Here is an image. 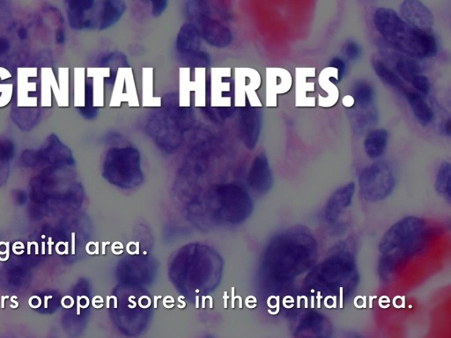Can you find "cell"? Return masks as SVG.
<instances>
[{
	"label": "cell",
	"mask_w": 451,
	"mask_h": 338,
	"mask_svg": "<svg viewBox=\"0 0 451 338\" xmlns=\"http://www.w3.org/2000/svg\"><path fill=\"white\" fill-rule=\"evenodd\" d=\"M113 325L126 337L144 333L153 315V301L146 288L119 284L109 299Z\"/></svg>",
	"instance_id": "obj_7"
},
{
	"label": "cell",
	"mask_w": 451,
	"mask_h": 338,
	"mask_svg": "<svg viewBox=\"0 0 451 338\" xmlns=\"http://www.w3.org/2000/svg\"><path fill=\"white\" fill-rule=\"evenodd\" d=\"M253 208L251 195L244 187L221 183L193 197L186 213L189 222L205 232L222 225H240L249 218Z\"/></svg>",
	"instance_id": "obj_3"
},
{
	"label": "cell",
	"mask_w": 451,
	"mask_h": 338,
	"mask_svg": "<svg viewBox=\"0 0 451 338\" xmlns=\"http://www.w3.org/2000/svg\"><path fill=\"white\" fill-rule=\"evenodd\" d=\"M374 23L384 41L407 57L428 58L435 56L438 51V43L430 31L412 27L394 10L379 9L374 17Z\"/></svg>",
	"instance_id": "obj_6"
},
{
	"label": "cell",
	"mask_w": 451,
	"mask_h": 338,
	"mask_svg": "<svg viewBox=\"0 0 451 338\" xmlns=\"http://www.w3.org/2000/svg\"><path fill=\"white\" fill-rule=\"evenodd\" d=\"M412 84L421 94L427 95L429 91H430V82H429L427 77L423 75L417 76L416 78L413 80Z\"/></svg>",
	"instance_id": "obj_30"
},
{
	"label": "cell",
	"mask_w": 451,
	"mask_h": 338,
	"mask_svg": "<svg viewBox=\"0 0 451 338\" xmlns=\"http://www.w3.org/2000/svg\"><path fill=\"white\" fill-rule=\"evenodd\" d=\"M101 64L102 65H117L121 66V67H124V66H129V65H128L126 55L120 53H113L109 54L108 56L104 57V60H102Z\"/></svg>",
	"instance_id": "obj_29"
},
{
	"label": "cell",
	"mask_w": 451,
	"mask_h": 338,
	"mask_svg": "<svg viewBox=\"0 0 451 338\" xmlns=\"http://www.w3.org/2000/svg\"><path fill=\"white\" fill-rule=\"evenodd\" d=\"M292 332L295 338H332L333 327L324 314L315 310L297 312L293 319Z\"/></svg>",
	"instance_id": "obj_12"
},
{
	"label": "cell",
	"mask_w": 451,
	"mask_h": 338,
	"mask_svg": "<svg viewBox=\"0 0 451 338\" xmlns=\"http://www.w3.org/2000/svg\"><path fill=\"white\" fill-rule=\"evenodd\" d=\"M102 176L117 188H138L145 179L141 168V152L131 146L109 149L104 158Z\"/></svg>",
	"instance_id": "obj_8"
},
{
	"label": "cell",
	"mask_w": 451,
	"mask_h": 338,
	"mask_svg": "<svg viewBox=\"0 0 451 338\" xmlns=\"http://www.w3.org/2000/svg\"><path fill=\"white\" fill-rule=\"evenodd\" d=\"M402 19L412 27L423 31H430L435 23L430 10L419 0H406L401 6Z\"/></svg>",
	"instance_id": "obj_17"
},
{
	"label": "cell",
	"mask_w": 451,
	"mask_h": 338,
	"mask_svg": "<svg viewBox=\"0 0 451 338\" xmlns=\"http://www.w3.org/2000/svg\"><path fill=\"white\" fill-rule=\"evenodd\" d=\"M344 53L350 60H357L362 55L361 47L357 43L348 42L344 45Z\"/></svg>",
	"instance_id": "obj_31"
},
{
	"label": "cell",
	"mask_w": 451,
	"mask_h": 338,
	"mask_svg": "<svg viewBox=\"0 0 451 338\" xmlns=\"http://www.w3.org/2000/svg\"><path fill=\"white\" fill-rule=\"evenodd\" d=\"M373 66L376 75L379 76L384 83H386L388 86L395 88V89L401 92V93L404 94L408 91L406 89L402 80L399 78L393 71H391L387 65H385L382 61L376 60L374 62Z\"/></svg>",
	"instance_id": "obj_22"
},
{
	"label": "cell",
	"mask_w": 451,
	"mask_h": 338,
	"mask_svg": "<svg viewBox=\"0 0 451 338\" xmlns=\"http://www.w3.org/2000/svg\"><path fill=\"white\" fill-rule=\"evenodd\" d=\"M205 338H214V337H212V336H207V337H205Z\"/></svg>",
	"instance_id": "obj_42"
},
{
	"label": "cell",
	"mask_w": 451,
	"mask_h": 338,
	"mask_svg": "<svg viewBox=\"0 0 451 338\" xmlns=\"http://www.w3.org/2000/svg\"><path fill=\"white\" fill-rule=\"evenodd\" d=\"M9 42L0 39V53H6V51L9 50Z\"/></svg>",
	"instance_id": "obj_34"
},
{
	"label": "cell",
	"mask_w": 451,
	"mask_h": 338,
	"mask_svg": "<svg viewBox=\"0 0 451 338\" xmlns=\"http://www.w3.org/2000/svg\"><path fill=\"white\" fill-rule=\"evenodd\" d=\"M18 35H19L20 38L24 39L27 38V31H26V29L23 28H21L19 33H18Z\"/></svg>",
	"instance_id": "obj_37"
},
{
	"label": "cell",
	"mask_w": 451,
	"mask_h": 338,
	"mask_svg": "<svg viewBox=\"0 0 451 338\" xmlns=\"http://www.w3.org/2000/svg\"><path fill=\"white\" fill-rule=\"evenodd\" d=\"M58 41L61 43H63L65 41V33L63 31H58Z\"/></svg>",
	"instance_id": "obj_36"
},
{
	"label": "cell",
	"mask_w": 451,
	"mask_h": 338,
	"mask_svg": "<svg viewBox=\"0 0 451 338\" xmlns=\"http://www.w3.org/2000/svg\"><path fill=\"white\" fill-rule=\"evenodd\" d=\"M207 119L216 124H222L227 117L232 116L233 111L227 108H214V107H205L202 109Z\"/></svg>",
	"instance_id": "obj_28"
},
{
	"label": "cell",
	"mask_w": 451,
	"mask_h": 338,
	"mask_svg": "<svg viewBox=\"0 0 451 338\" xmlns=\"http://www.w3.org/2000/svg\"><path fill=\"white\" fill-rule=\"evenodd\" d=\"M355 189L357 186L354 182L347 183V185L337 190L329 198L324 211V218L329 225L338 222L340 216L350 207L354 200Z\"/></svg>",
	"instance_id": "obj_16"
},
{
	"label": "cell",
	"mask_w": 451,
	"mask_h": 338,
	"mask_svg": "<svg viewBox=\"0 0 451 338\" xmlns=\"http://www.w3.org/2000/svg\"><path fill=\"white\" fill-rule=\"evenodd\" d=\"M355 245L353 241L340 242L332 253L307 273L304 289L327 303L347 299L360 283Z\"/></svg>",
	"instance_id": "obj_4"
},
{
	"label": "cell",
	"mask_w": 451,
	"mask_h": 338,
	"mask_svg": "<svg viewBox=\"0 0 451 338\" xmlns=\"http://www.w3.org/2000/svg\"><path fill=\"white\" fill-rule=\"evenodd\" d=\"M435 190L439 194L451 200V167L449 163H443L439 168L435 179Z\"/></svg>",
	"instance_id": "obj_23"
},
{
	"label": "cell",
	"mask_w": 451,
	"mask_h": 338,
	"mask_svg": "<svg viewBox=\"0 0 451 338\" xmlns=\"http://www.w3.org/2000/svg\"><path fill=\"white\" fill-rule=\"evenodd\" d=\"M146 131L161 151L174 153L180 148L186 130L173 107L163 104L150 113Z\"/></svg>",
	"instance_id": "obj_9"
},
{
	"label": "cell",
	"mask_w": 451,
	"mask_h": 338,
	"mask_svg": "<svg viewBox=\"0 0 451 338\" xmlns=\"http://www.w3.org/2000/svg\"><path fill=\"white\" fill-rule=\"evenodd\" d=\"M158 273V263L152 256L131 254L117 263L116 276L119 284L146 288L152 284Z\"/></svg>",
	"instance_id": "obj_11"
},
{
	"label": "cell",
	"mask_w": 451,
	"mask_h": 338,
	"mask_svg": "<svg viewBox=\"0 0 451 338\" xmlns=\"http://www.w3.org/2000/svg\"><path fill=\"white\" fill-rule=\"evenodd\" d=\"M202 38L195 26L192 23L183 24L178 32L177 50L178 55H183L201 50Z\"/></svg>",
	"instance_id": "obj_18"
},
{
	"label": "cell",
	"mask_w": 451,
	"mask_h": 338,
	"mask_svg": "<svg viewBox=\"0 0 451 338\" xmlns=\"http://www.w3.org/2000/svg\"><path fill=\"white\" fill-rule=\"evenodd\" d=\"M354 338H365L364 337H362L361 335H357L354 337Z\"/></svg>",
	"instance_id": "obj_41"
},
{
	"label": "cell",
	"mask_w": 451,
	"mask_h": 338,
	"mask_svg": "<svg viewBox=\"0 0 451 338\" xmlns=\"http://www.w3.org/2000/svg\"><path fill=\"white\" fill-rule=\"evenodd\" d=\"M152 16L153 17H160L161 14L167 9L168 1L166 0H155L151 2Z\"/></svg>",
	"instance_id": "obj_32"
},
{
	"label": "cell",
	"mask_w": 451,
	"mask_h": 338,
	"mask_svg": "<svg viewBox=\"0 0 451 338\" xmlns=\"http://www.w3.org/2000/svg\"><path fill=\"white\" fill-rule=\"evenodd\" d=\"M45 242H43V254H45Z\"/></svg>",
	"instance_id": "obj_40"
},
{
	"label": "cell",
	"mask_w": 451,
	"mask_h": 338,
	"mask_svg": "<svg viewBox=\"0 0 451 338\" xmlns=\"http://www.w3.org/2000/svg\"><path fill=\"white\" fill-rule=\"evenodd\" d=\"M331 66L337 69V71H338V80H337L339 82V80L343 78L344 73H346V64H344V62L341 60V58H335L331 61Z\"/></svg>",
	"instance_id": "obj_33"
},
{
	"label": "cell",
	"mask_w": 451,
	"mask_h": 338,
	"mask_svg": "<svg viewBox=\"0 0 451 338\" xmlns=\"http://www.w3.org/2000/svg\"><path fill=\"white\" fill-rule=\"evenodd\" d=\"M450 131H451V127H450V119L447 120V122L445 124V126H443V132H445V133L447 136H450Z\"/></svg>",
	"instance_id": "obj_35"
},
{
	"label": "cell",
	"mask_w": 451,
	"mask_h": 338,
	"mask_svg": "<svg viewBox=\"0 0 451 338\" xmlns=\"http://www.w3.org/2000/svg\"><path fill=\"white\" fill-rule=\"evenodd\" d=\"M427 224L418 217H406L391 226L381 239L379 274L387 281L399 263L423 247Z\"/></svg>",
	"instance_id": "obj_5"
},
{
	"label": "cell",
	"mask_w": 451,
	"mask_h": 338,
	"mask_svg": "<svg viewBox=\"0 0 451 338\" xmlns=\"http://www.w3.org/2000/svg\"><path fill=\"white\" fill-rule=\"evenodd\" d=\"M178 57L183 64L190 66V67H207L211 64L210 55L202 50L178 55Z\"/></svg>",
	"instance_id": "obj_27"
},
{
	"label": "cell",
	"mask_w": 451,
	"mask_h": 338,
	"mask_svg": "<svg viewBox=\"0 0 451 338\" xmlns=\"http://www.w3.org/2000/svg\"><path fill=\"white\" fill-rule=\"evenodd\" d=\"M185 13L190 23L193 24L204 17L211 16V7L208 2L203 0H192L186 2Z\"/></svg>",
	"instance_id": "obj_24"
},
{
	"label": "cell",
	"mask_w": 451,
	"mask_h": 338,
	"mask_svg": "<svg viewBox=\"0 0 451 338\" xmlns=\"http://www.w3.org/2000/svg\"><path fill=\"white\" fill-rule=\"evenodd\" d=\"M51 245H53V241H51L50 239V241H49V254H50V255H51V253H53V251H51Z\"/></svg>",
	"instance_id": "obj_38"
},
{
	"label": "cell",
	"mask_w": 451,
	"mask_h": 338,
	"mask_svg": "<svg viewBox=\"0 0 451 338\" xmlns=\"http://www.w3.org/2000/svg\"><path fill=\"white\" fill-rule=\"evenodd\" d=\"M9 299V296L2 297V307L4 308V303H5V300Z\"/></svg>",
	"instance_id": "obj_39"
},
{
	"label": "cell",
	"mask_w": 451,
	"mask_h": 338,
	"mask_svg": "<svg viewBox=\"0 0 451 338\" xmlns=\"http://www.w3.org/2000/svg\"><path fill=\"white\" fill-rule=\"evenodd\" d=\"M223 266L222 257L214 248L195 242L175 253L168 266V277L183 297L195 302L218 288Z\"/></svg>",
	"instance_id": "obj_2"
},
{
	"label": "cell",
	"mask_w": 451,
	"mask_h": 338,
	"mask_svg": "<svg viewBox=\"0 0 451 338\" xmlns=\"http://www.w3.org/2000/svg\"><path fill=\"white\" fill-rule=\"evenodd\" d=\"M407 102L412 109L413 115L415 116L421 126H426L434 119V113L420 94L413 91H407L405 94Z\"/></svg>",
	"instance_id": "obj_21"
},
{
	"label": "cell",
	"mask_w": 451,
	"mask_h": 338,
	"mask_svg": "<svg viewBox=\"0 0 451 338\" xmlns=\"http://www.w3.org/2000/svg\"><path fill=\"white\" fill-rule=\"evenodd\" d=\"M200 32L204 41L218 49H224L233 41V35L229 28L222 22L212 18L211 16L204 17L193 23Z\"/></svg>",
	"instance_id": "obj_13"
},
{
	"label": "cell",
	"mask_w": 451,
	"mask_h": 338,
	"mask_svg": "<svg viewBox=\"0 0 451 338\" xmlns=\"http://www.w3.org/2000/svg\"><path fill=\"white\" fill-rule=\"evenodd\" d=\"M396 70L401 78L412 83L417 76L421 75L419 65L413 58L402 57L396 63Z\"/></svg>",
	"instance_id": "obj_26"
},
{
	"label": "cell",
	"mask_w": 451,
	"mask_h": 338,
	"mask_svg": "<svg viewBox=\"0 0 451 338\" xmlns=\"http://www.w3.org/2000/svg\"><path fill=\"white\" fill-rule=\"evenodd\" d=\"M126 9V2L120 0H109L102 3L99 14V29L105 31L112 28L123 17Z\"/></svg>",
	"instance_id": "obj_19"
},
{
	"label": "cell",
	"mask_w": 451,
	"mask_h": 338,
	"mask_svg": "<svg viewBox=\"0 0 451 338\" xmlns=\"http://www.w3.org/2000/svg\"><path fill=\"white\" fill-rule=\"evenodd\" d=\"M388 132L384 129H377L369 132L364 141L366 156L377 159L383 156L388 144Z\"/></svg>",
	"instance_id": "obj_20"
},
{
	"label": "cell",
	"mask_w": 451,
	"mask_h": 338,
	"mask_svg": "<svg viewBox=\"0 0 451 338\" xmlns=\"http://www.w3.org/2000/svg\"><path fill=\"white\" fill-rule=\"evenodd\" d=\"M375 97L371 84L366 82H360L354 84L353 97L361 109H366L372 104Z\"/></svg>",
	"instance_id": "obj_25"
},
{
	"label": "cell",
	"mask_w": 451,
	"mask_h": 338,
	"mask_svg": "<svg viewBox=\"0 0 451 338\" xmlns=\"http://www.w3.org/2000/svg\"><path fill=\"white\" fill-rule=\"evenodd\" d=\"M248 185L259 194L269 192L273 185V174L265 153H259L253 160L247 178Z\"/></svg>",
	"instance_id": "obj_15"
},
{
	"label": "cell",
	"mask_w": 451,
	"mask_h": 338,
	"mask_svg": "<svg viewBox=\"0 0 451 338\" xmlns=\"http://www.w3.org/2000/svg\"><path fill=\"white\" fill-rule=\"evenodd\" d=\"M318 254L317 239L303 227H293L275 235L263 255V284L277 289L295 281L316 266Z\"/></svg>",
	"instance_id": "obj_1"
},
{
	"label": "cell",
	"mask_w": 451,
	"mask_h": 338,
	"mask_svg": "<svg viewBox=\"0 0 451 338\" xmlns=\"http://www.w3.org/2000/svg\"><path fill=\"white\" fill-rule=\"evenodd\" d=\"M396 176L393 168L386 161H377L363 169L359 178L361 196L363 200L379 202L393 192Z\"/></svg>",
	"instance_id": "obj_10"
},
{
	"label": "cell",
	"mask_w": 451,
	"mask_h": 338,
	"mask_svg": "<svg viewBox=\"0 0 451 338\" xmlns=\"http://www.w3.org/2000/svg\"><path fill=\"white\" fill-rule=\"evenodd\" d=\"M262 128V116L254 107L245 106L239 112V131L241 141L249 150L258 145Z\"/></svg>",
	"instance_id": "obj_14"
}]
</instances>
